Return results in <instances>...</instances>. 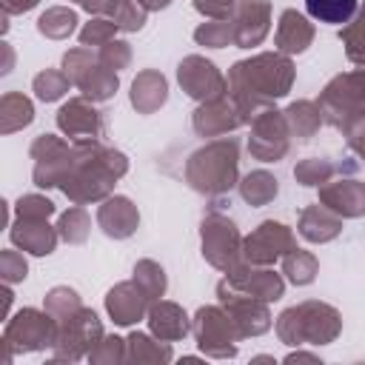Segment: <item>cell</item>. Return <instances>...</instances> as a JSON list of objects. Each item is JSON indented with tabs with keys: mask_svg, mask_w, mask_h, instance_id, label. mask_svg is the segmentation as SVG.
I'll return each mask as SVG.
<instances>
[{
	"mask_svg": "<svg viewBox=\"0 0 365 365\" xmlns=\"http://www.w3.org/2000/svg\"><path fill=\"white\" fill-rule=\"evenodd\" d=\"M231 83L240 91H254V100L279 97L291 86V63L277 54H259L248 63H237L231 71Z\"/></svg>",
	"mask_w": 365,
	"mask_h": 365,
	"instance_id": "1",
	"label": "cell"
},
{
	"mask_svg": "<svg viewBox=\"0 0 365 365\" xmlns=\"http://www.w3.org/2000/svg\"><path fill=\"white\" fill-rule=\"evenodd\" d=\"M191 165H202V174H191V185L197 191H225L234 185V171H237V145L228 143H214L191 157Z\"/></svg>",
	"mask_w": 365,
	"mask_h": 365,
	"instance_id": "2",
	"label": "cell"
},
{
	"mask_svg": "<svg viewBox=\"0 0 365 365\" xmlns=\"http://www.w3.org/2000/svg\"><path fill=\"white\" fill-rule=\"evenodd\" d=\"M288 245H291L288 228L268 220V222H262V225L245 240V257H248L251 262H271L274 257L285 254L282 248H288Z\"/></svg>",
	"mask_w": 365,
	"mask_h": 365,
	"instance_id": "3",
	"label": "cell"
},
{
	"mask_svg": "<svg viewBox=\"0 0 365 365\" xmlns=\"http://www.w3.org/2000/svg\"><path fill=\"white\" fill-rule=\"evenodd\" d=\"M180 83L185 86V91L191 97H217L222 91V77L214 71L211 63H205L202 57H188L182 66H180Z\"/></svg>",
	"mask_w": 365,
	"mask_h": 365,
	"instance_id": "4",
	"label": "cell"
},
{
	"mask_svg": "<svg viewBox=\"0 0 365 365\" xmlns=\"http://www.w3.org/2000/svg\"><path fill=\"white\" fill-rule=\"evenodd\" d=\"M57 123H60V128L68 131V134H86V137H94V134L103 131V123H100L97 111L88 108V106L80 103V100L66 103V106L60 108Z\"/></svg>",
	"mask_w": 365,
	"mask_h": 365,
	"instance_id": "5",
	"label": "cell"
},
{
	"mask_svg": "<svg viewBox=\"0 0 365 365\" xmlns=\"http://www.w3.org/2000/svg\"><path fill=\"white\" fill-rule=\"evenodd\" d=\"M237 251V231L228 220L222 217H211L208 222H202V254L217 262V254L220 251Z\"/></svg>",
	"mask_w": 365,
	"mask_h": 365,
	"instance_id": "6",
	"label": "cell"
},
{
	"mask_svg": "<svg viewBox=\"0 0 365 365\" xmlns=\"http://www.w3.org/2000/svg\"><path fill=\"white\" fill-rule=\"evenodd\" d=\"M100 222H103V228H106L108 237H128L134 231V225H137V211L131 208L128 200L117 197L108 205H103Z\"/></svg>",
	"mask_w": 365,
	"mask_h": 365,
	"instance_id": "7",
	"label": "cell"
},
{
	"mask_svg": "<svg viewBox=\"0 0 365 365\" xmlns=\"http://www.w3.org/2000/svg\"><path fill=\"white\" fill-rule=\"evenodd\" d=\"M277 43L285 51H302L311 43V26L305 23L302 14L297 11H285L279 20V31H277Z\"/></svg>",
	"mask_w": 365,
	"mask_h": 365,
	"instance_id": "8",
	"label": "cell"
},
{
	"mask_svg": "<svg viewBox=\"0 0 365 365\" xmlns=\"http://www.w3.org/2000/svg\"><path fill=\"white\" fill-rule=\"evenodd\" d=\"M305 9L319 23H348L356 11V0H305Z\"/></svg>",
	"mask_w": 365,
	"mask_h": 365,
	"instance_id": "9",
	"label": "cell"
},
{
	"mask_svg": "<svg viewBox=\"0 0 365 365\" xmlns=\"http://www.w3.org/2000/svg\"><path fill=\"white\" fill-rule=\"evenodd\" d=\"M151 328H154L160 336H165V339H177V336H182V334L188 331L185 314H182L177 305H157V308L151 311Z\"/></svg>",
	"mask_w": 365,
	"mask_h": 365,
	"instance_id": "10",
	"label": "cell"
},
{
	"mask_svg": "<svg viewBox=\"0 0 365 365\" xmlns=\"http://www.w3.org/2000/svg\"><path fill=\"white\" fill-rule=\"evenodd\" d=\"M145 97H151V108L165 103V80L154 71H145L140 80H134V91H131V103L137 108L145 106Z\"/></svg>",
	"mask_w": 365,
	"mask_h": 365,
	"instance_id": "11",
	"label": "cell"
},
{
	"mask_svg": "<svg viewBox=\"0 0 365 365\" xmlns=\"http://www.w3.org/2000/svg\"><path fill=\"white\" fill-rule=\"evenodd\" d=\"M274 194H277V180H274L271 174H265V171H254V174H248L245 182H242V197H245L251 205H262V202H268Z\"/></svg>",
	"mask_w": 365,
	"mask_h": 365,
	"instance_id": "12",
	"label": "cell"
},
{
	"mask_svg": "<svg viewBox=\"0 0 365 365\" xmlns=\"http://www.w3.org/2000/svg\"><path fill=\"white\" fill-rule=\"evenodd\" d=\"M123 294H125V291H123V285H120L117 291H111V294H108V311H111L114 322L128 325V322L140 319V314H143V299H140V297L125 299Z\"/></svg>",
	"mask_w": 365,
	"mask_h": 365,
	"instance_id": "13",
	"label": "cell"
},
{
	"mask_svg": "<svg viewBox=\"0 0 365 365\" xmlns=\"http://www.w3.org/2000/svg\"><path fill=\"white\" fill-rule=\"evenodd\" d=\"M336 220H328L319 208H311L302 214V234L308 240H331L336 234Z\"/></svg>",
	"mask_w": 365,
	"mask_h": 365,
	"instance_id": "14",
	"label": "cell"
},
{
	"mask_svg": "<svg viewBox=\"0 0 365 365\" xmlns=\"http://www.w3.org/2000/svg\"><path fill=\"white\" fill-rule=\"evenodd\" d=\"M314 271H317V262H314L311 254H305V251H294L291 257H285V274H288L291 282L305 285V282L314 279Z\"/></svg>",
	"mask_w": 365,
	"mask_h": 365,
	"instance_id": "15",
	"label": "cell"
},
{
	"mask_svg": "<svg viewBox=\"0 0 365 365\" xmlns=\"http://www.w3.org/2000/svg\"><path fill=\"white\" fill-rule=\"evenodd\" d=\"M345 40H348V57L365 60V14L345 31Z\"/></svg>",
	"mask_w": 365,
	"mask_h": 365,
	"instance_id": "16",
	"label": "cell"
},
{
	"mask_svg": "<svg viewBox=\"0 0 365 365\" xmlns=\"http://www.w3.org/2000/svg\"><path fill=\"white\" fill-rule=\"evenodd\" d=\"M34 88H37V97H40V100H57V97L66 91V80L48 71V74H40V77L34 80Z\"/></svg>",
	"mask_w": 365,
	"mask_h": 365,
	"instance_id": "17",
	"label": "cell"
},
{
	"mask_svg": "<svg viewBox=\"0 0 365 365\" xmlns=\"http://www.w3.org/2000/svg\"><path fill=\"white\" fill-rule=\"evenodd\" d=\"M328 171H331L328 165H319L317 160H311V163L299 165V168H297L294 174H297V177H299V180H302L305 185H317V182H319V180H322V177H325Z\"/></svg>",
	"mask_w": 365,
	"mask_h": 365,
	"instance_id": "18",
	"label": "cell"
},
{
	"mask_svg": "<svg viewBox=\"0 0 365 365\" xmlns=\"http://www.w3.org/2000/svg\"><path fill=\"white\" fill-rule=\"evenodd\" d=\"M168 0H143V6L145 9H160V6H165Z\"/></svg>",
	"mask_w": 365,
	"mask_h": 365,
	"instance_id": "19",
	"label": "cell"
}]
</instances>
